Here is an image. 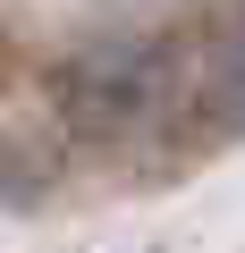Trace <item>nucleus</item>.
<instances>
[{
    "mask_svg": "<svg viewBox=\"0 0 245 253\" xmlns=\"http://www.w3.org/2000/svg\"><path fill=\"white\" fill-rule=\"evenodd\" d=\"M161 93H169L161 42H110V51H85L76 68H59V118L76 135H127L161 110Z\"/></svg>",
    "mask_w": 245,
    "mask_h": 253,
    "instance_id": "nucleus-1",
    "label": "nucleus"
},
{
    "mask_svg": "<svg viewBox=\"0 0 245 253\" xmlns=\"http://www.w3.org/2000/svg\"><path fill=\"white\" fill-rule=\"evenodd\" d=\"M211 101H220V118H228V126H245V26H237V42L220 51V76H211Z\"/></svg>",
    "mask_w": 245,
    "mask_h": 253,
    "instance_id": "nucleus-2",
    "label": "nucleus"
}]
</instances>
